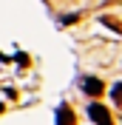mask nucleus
<instances>
[{
  "label": "nucleus",
  "mask_w": 122,
  "mask_h": 125,
  "mask_svg": "<svg viewBox=\"0 0 122 125\" xmlns=\"http://www.w3.org/2000/svg\"><path fill=\"white\" fill-rule=\"evenodd\" d=\"M99 20H102V23H105L108 29H114V31H122V26H119V20H116L114 14H102V17H99Z\"/></svg>",
  "instance_id": "obj_4"
},
{
  "label": "nucleus",
  "mask_w": 122,
  "mask_h": 125,
  "mask_svg": "<svg viewBox=\"0 0 122 125\" xmlns=\"http://www.w3.org/2000/svg\"><path fill=\"white\" fill-rule=\"evenodd\" d=\"M85 111H88V117H91V122H94V125H114V117H111V111H108L102 102H91Z\"/></svg>",
  "instance_id": "obj_1"
},
{
  "label": "nucleus",
  "mask_w": 122,
  "mask_h": 125,
  "mask_svg": "<svg viewBox=\"0 0 122 125\" xmlns=\"http://www.w3.org/2000/svg\"><path fill=\"white\" fill-rule=\"evenodd\" d=\"M82 91L88 94V97H102V94H105V85H102V80H97V77H85L82 80Z\"/></svg>",
  "instance_id": "obj_2"
},
{
  "label": "nucleus",
  "mask_w": 122,
  "mask_h": 125,
  "mask_svg": "<svg viewBox=\"0 0 122 125\" xmlns=\"http://www.w3.org/2000/svg\"><path fill=\"white\" fill-rule=\"evenodd\" d=\"M14 60H17V62H20V65H29V57H26V54H17V57H14Z\"/></svg>",
  "instance_id": "obj_6"
},
{
  "label": "nucleus",
  "mask_w": 122,
  "mask_h": 125,
  "mask_svg": "<svg viewBox=\"0 0 122 125\" xmlns=\"http://www.w3.org/2000/svg\"><path fill=\"white\" fill-rule=\"evenodd\" d=\"M119 88H122V83H114V85H111V97H114L116 108H119V102H122V91H119Z\"/></svg>",
  "instance_id": "obj_5"
},
{
  "label": "nucleus",
  "mask_w": 122,
  "mask_h": 125,
  "mask_svg": "<svg viewBox=\"0 0 122 125\" xmlns=\"http://www.w3.org/2000/svg\"><path fill=\"white\" fill-rule=\"evenodd\" d=\"M57 125H74V111H71L68 105H60V111H57Z\"/></svg>",
  "instance_id": "obj_3"
},
{
  "label": "nucleus",
  "mask_w": 122,
  "mask_h": 125,
  "mask_svg": "<svg viewBox=\"0 0 122 125\" xmlns=\"http://www.w3.org/2000/svg\"><path fill=\"white\" fill-rule=\"evenodd\" d=\"M3 111H6V105H3V102H0V114H3Z\"/></svg>",
  "instance_id": "obj_7"
}]
</instances>
